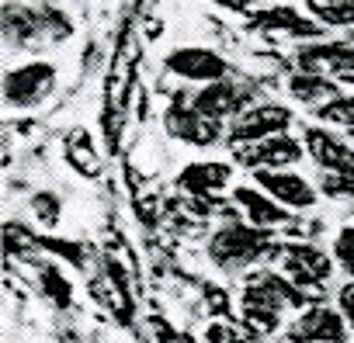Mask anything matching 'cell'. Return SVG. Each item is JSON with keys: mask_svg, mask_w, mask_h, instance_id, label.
Listing matches in <instances>:
<instances>
[{"mask_svg": "<svg viewBox=\"0 0 354 343\" xmlns=\"http://www.w3.org/2000/svg\"><path fill=\"white\" fill-rule=\"evenodd\" d=\"M337 308H340V315L347 319V326H351V333H354V277L337 291Z\"/></svg>", "mask_w": 354, "mask_h": 343, "instance_id": "cb8c5ba5", "label": "cell"}, {"mask_svg": "<svg viewBox=\"0 0 354 343\" xmlns=\"http://www.w3.org/2000/svg\"><path fill=\"white\" fill-rule=\"evenodd\" d=\"M285 87H288L292 101L309 104L313 111H316L319 104L333 101L337 94H344L337 80H330V77H323V73H309V70H295V73L288 77V84H285Z\"/></svg>", "mask_w": 354, "mask_h": 343, "instance_id": "2e32d148", "label": "cell"}, {"mask_svg": "<svg viewBox=\"0 0 354 343\" xmlns=\"http://www.w3.org/2000/svg\"><path fill=\"white\" fill-rule=\"evenodd\" d=\"M319 191L330 202H347L354 198V163L344 170H323L319 174Z\"/></svg>", "mask_w": 354, "mask_h": 343, "instance_id": "ffe728a7", "label": "cell"}, {"mask_svg": "<svg viewBox=\"0 0 354 343\" xmlns=\"http://www.w3.org/2000/svg\"><path fill=\"white\" fill-rule=\"evenodd\" d=\"M212 4L230 11V14H254L257 11V0H212Z\"/></svg>", "mask_w": 354, "mask_h": 343, "instance_id": "d4e9b609", "label": "cell"}, {"mask_svg": "<svg viewBox=\"0 0 354 343\" xmlns=\"http://www.w3.org/2000/svg\"><path fill=\"white\" fill-rule=\"evenodd\" d=\"M247 28L261 39H295V42H313V39H323L326 28L309 18L306 11L299 8H288V4H274V8H257L247 21Z\"/></svg>", "mask_w": 354, "mask_h": 343, "instance_id": "5b68a950", "label": "cell"}, {"mask_svg": "<svg viewBox=\"0 0 354 343\" xmlns=\"http://www.w3.org/2000/svg\"><path fill=\"white\" fill-rule=\"evenodd\" d=\"M233 205L247 215L250 226L268 229V233H292V226L299 222V212L278 205L268 191H261L257 184H240L233 188Z\"/></svg>", "mask_w": 354, "mask_h": 343, "instance_id": "8fae6325", "label": "cell"}, {"mask_svg": "<svg viewBox=\"0 0 354 343\" xmlns=\"http://www.w3.org/2000/svg\"><path fill=\"white\" fill-rule=\"evenodd\" d=\"M306 142V156L319 166V170H344L354 163V146L351 139H344L340 132H333L330 125H309L302 132Z\"/></svg>", "mask_w": 354, "mask_h": 343, "instance_id": "5bb4252c", "label": "cell"}, {"mask_svg": "<svg viewBox=\"0 0 354 343\" xmlns=\"http://www.w3.org/2000/svg\"><path fill=\"white\" fill-rule=\"evenodd\" d=\"M32 208H35V215H39L42 226H56L59 222V198L53 191H39L32 198Z\"/></svg>", "mask_w": 354, "mask_h": 343, "instance_id": "7402d4cb", "label": "cell"}, {"mask_svg": "<svg viewBox=\"0 0 354 343\" xmlns=\"http://www.w3.org/2000/svg\"><path fill=\"white\" fill-rule=\"evenodd\" d=\"M163 66L167 73L174 77H181L188 84H216V80H230L233 66L223 52L216 49H205V46H181V49H174L163 56Z\"/></svg>", "mask_w": 354, "mask_h": 343, "instance_id": "8992f818", "label": "cell"}, {"mask_svg": "<svg viewBox=\"0 0 354 343\" xmlns=\"http://www.w3.org/2000/svg\"><path fill=\"white\" fill-rule=\"evenodd\" d=\"M313 118H319L323 125H333V128H354V94H337L333 101L319 104L313 111Z\"/></svg>", "mask_w": 354, "mask_h": 343, "instance_id": "d6986e66", "label": "cell"}, {"mask_svg": "<svg viewBox=\"0 0 354 343\" xmlns=\"http://www.w3.org/2000/svg\"><path fill=\"white\" fill-rule=\"evenodd\" d=\"M347 336H351L347 319L340 315V308L330 305H309L285 329L288 343H347Z\"/></svg>", "mask_w": 354, "mask_h": 343, "instance_id": "9c48e42d", "label": "cell"}, {"mask_svg": "<svg viewBox=\"0 0 354 343\" xmlns=\"http://www.w3.org/2000/svg\"><path fill=\"white\" fill-rule=\"evenodd\" d=\"M292 121H295V115H292V108H285V104H274V101L250 104L240 118L230 121V128H226V146H230V149H240V146H250V142L281 135V132L292 128Z\"/></svg>", "mask_w": 354, "mask_h": 343, "instance_id": "277c9868", "label": "cell"}, {"mask_svg": "<svg viewBox=\"0 0 354 343\" xmlns=\"http://www.w3.org/2000/svg\"><path fill=\"white\" fill-rule=\"evenodd\" d=\"M330 253H333L337 271H344L347 281H351V277H354V226H340V229H337Z\"/></svg>", "mask_w": 354, "mask_h": 343, "instance_id": "44dd1931", "label": "cell"}, {"mask_svg": "<svg viewBox=\"0 0 354 343\" xmlns=\"http://www.w3.org/2000/svg\"><path fill=\"white\" fill-rule=\"evenodd\" d=\"M163 125H167V132H170L177 142L195 146V149H209V146H216V142L226 139L223 121L205 118L192 101H174V104L167 108V115H163Z\"/></svg>", "mask_w": 354, "mask_h": 343, "instance_id": "ba28073f", "label": "cell"}, {"mask_svg": "<svg viewBox=\"0 0 354 343\" xmlns=\"http://www.w3.org/2000/svg\"><path fill=\"white\" fill-rule=\"evenodd\" d=\"M59 87V70L56 63L46 59H32L21 66L4 70V104L15 111H32L39 104H46Z\"/></svg>", "mask_w": 354, "mask_h": 343, "instance_id": "7a4b0ae2", "label": "cell"}, {"mask_svg": "<svg viewBox=\"0 0 354 343\" xmlns=\"http://www.w3.org/2000/svg\"><path fill=\"white\" fill-rule=\"evenodd\" d=\"M306 14L316 18L323 28L354 32V0H306Z\"/></svg>", "mask_w": 354, "mask_h": 343, "instance_id": "e0dca14e", "label": "cell"}, {"mask_svg": "<svg viewBox=\"0 0 354 343\" xmlns=\"http://www.w3.org/2000/svg\"><path fill=\"white\" fill-rule=\"evenodd\" d=\"M233 153L247 170H288V166H299V159L306 156V142L295 139L292 132H281V135L240 146Z\"/></svg>", "mask_w": 354, "mask_h": 343, "instance_id": "7c38bea8", "label": "cell"}, {"mask_svg": "<svg viewBox=\"0 0 354 343\" xmlns=\"http://www.w3.org/2000/svg\"><path fill=\"white\" fill-rule=\"evenodd\" d=\"M66 159H70L73 170H80L84 177H97L101 174V156H97V149H94V142H91V135L84 128L66 135Z\"/></svg>", "mask_w": 354, "mask_h": 343, "instance_id": "ac0fdd59", "label": "cell"}, {"mask_svg": "<svg viewBox=\"0 0 354 343\" xmlns=\"http://www.w3.org/2000/svg\"><path fill=\"white\" fill-rule=\"evenodd\" d=\"M233 184V166L209 159V163H188L181 170V188H188L192 195H219L223 188Z\"/></svg>", "mask_w": 354, "mask_h": 343, "instance_id": "9a60e30c", "label": "cell"}, {"mask_svg": "<svg viewBox=\"0 0 354 343\" xmlns=\"http://www.w3.org/2000/svg\"><path fill=\"white\" fill-rule=\"evenodd\" d=\"M295 70L323 73L330 80H354V39H313L292 52Z\"/></svg>", "mask_w": 354, "mask_h": 343, "instance_id": "3957f363", "label": "cell"}, {"mask_svg": "<svg viewBox=\"0 0 354 343\" xmlns=\"http://www.w3.org/2000/svg\"><path fill=\"white\" fill-rule=\"evenodd\" d=\"M254 184L261 191H268L278 205L292 208V212H309L319 202V188L313 181H306L302 174H295V166L288 170H250Z\"/></svg>", "mask_w": 354, "mask_h": 343, "instance_id": "30bf717a", "label": "cell"}, {"mask_svg": "<svg viewBox=\"0 0 354 343\" xmlns=\"http://www.w3.org/2000/svg\"><path fill=\"white\" fill-rule=\"evenodd\" d=\"M278 250L281 246H274V233L257 229L250 222L219 226L209 239V257L223 271H247L250 264H257V260H264L268 253H278Z\"/></svg>", "mask_w": 354, "mask_h": 343, "instance_id": "6da1fadb", "label": "cell"}, {"mask_svg": "<svg viewBox=\"0 0 354 343\" xmlns=\"http://www.w3.org/2000/svg\"><path fill=\"white\" fill-rule=\"evenodd\" d=\"M351 39H354V35H351Z\"/></svg>", "mask_w": 354, "mask_h": 343, "instance_id": "484cf974", "label": "cell"}, {"mask_svg": "<svg viewBox=\"0 0 354 343\" xmlns=\"http://www.w3.org/2000/svg\"><path fill=\"white\" fill-rule=\"evenodd\" d=\"M42 291H49L59 305H66V302H70V284H66V277H63L59 271H53V267H46V271H42Z\"/></svg>", "mask_w": 354, "mask_h": 343, "instance_id": "603a6c76", "label": "cell"}, {"mask_svg": "<svg viewBox=\"0 0 354 343\" xmlns=\"http://www.w3.org/2000/svg\"><path fill=\"white\" fill-rule=\"evenodd\" d=\"M278 257H281V274L299 288H323L337 267L333 253H326L316 243H285Z\"/></svg>", "mask_w": 354, "mask_h": 343, "instance_id": "52a82bcc", "label": "cell"}, {"mask_svg": "<svg viewBox=\"0 0 354 343\" xmlns=\"http://www.w3.org/2000/svg\"><path fill=\"white\" fill-rule=\"evenodd\" d=\"M250 101H254V90L250 87H243V84H236V80H216V84H205L202 90H195V97H192V104L205 115V118H212V121H233V118H240L247 108H250Z\"/></svg>", "mask_w": 354, "mask_h": 343, "instance_id": "4fadbf2b", "label": "cell"}]
</instances>
